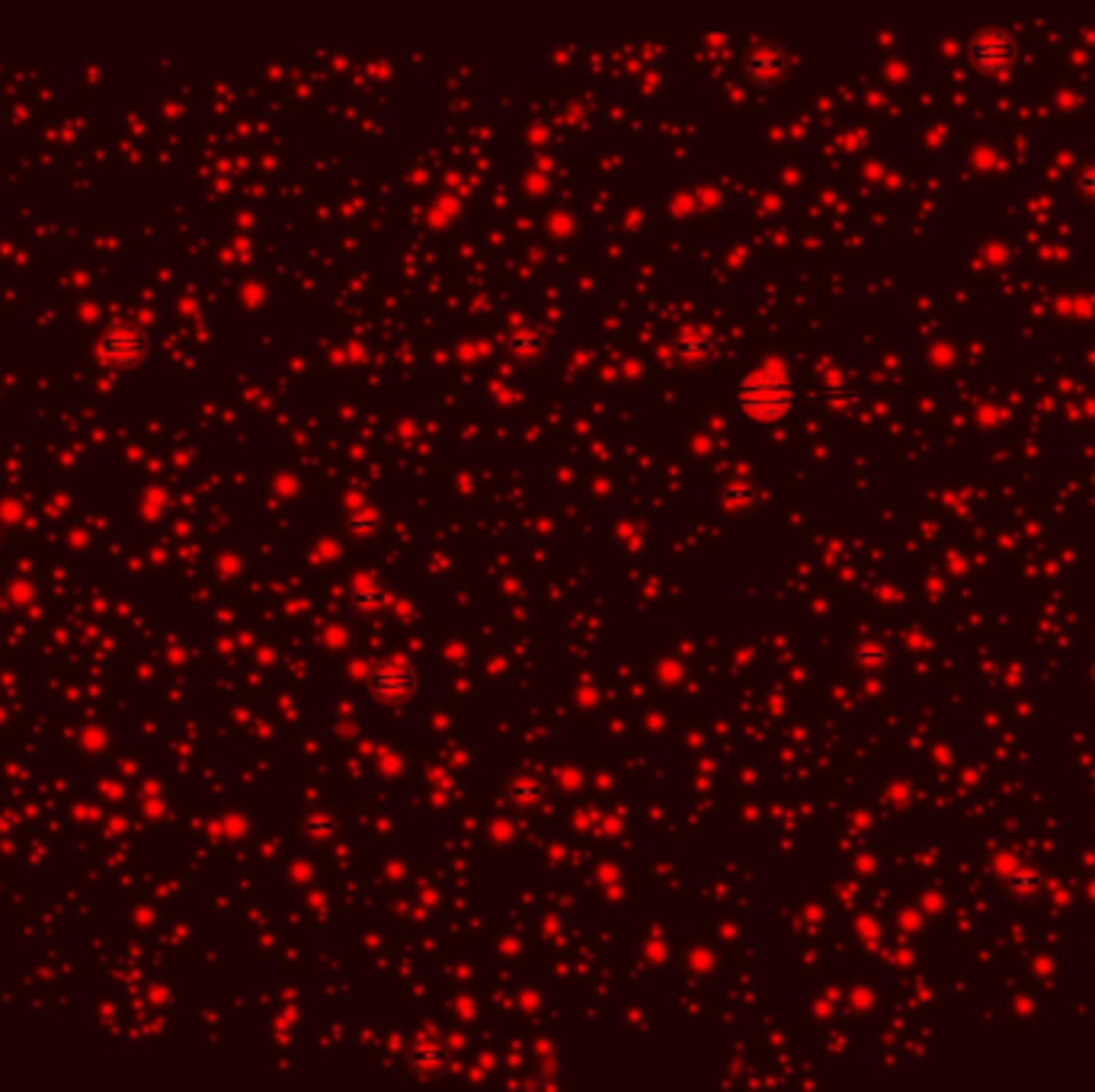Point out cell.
Instances as JSON below:
<instances>
[{"label":"cell","instance_id":"2","mask_svg":"<svg viewBox=\"0 0 1095 1092\" xmlns=\"http://www.w3.org/2000/svg\"><path fill=\"white\" fill-rule=\"evenodd\" d=\"M971 61L984 71V74H1002L1016 61V42L1013 35L999 29V26H987L971 39Z\"/></svg>","mask_w":1095,"mask_h":1092},{"label":"cell","instance_id":"4","mask_svg":"<svg viewBox=\"0 0 1095 1092\" xmlns=\"http://www.w3.org/2000/svg\"><path fill=\"white\" fill-rule=\"evenodd\" d=\"M142 349H145V337L135 327H113L100 343V353L116 363H131Z\"/></svg>","mask_w":1095,"mask_h":1092},{"label":"cell","instance_id":"5","mask_svg":"<svg viewBox=\"0 0 1095 1092\" xmlns=\"http://www.w3.org/2000/svg\"><path fill=\"white\" fill-rule=\"evenodd\" d=\"M353 599H356L359 609H378L381 599H384V590L375 587L372 580H359V584L353 587Z\"/></svg>","mask_w":1095,"mask_h":1092},{"label":"cell","instance_id":"1","mask_svg":"<svg viewBox=\"0 0 1095 1092\" xmlns=\"http://www.w3.org/2000/svg\"><path fill=\"white\" fill-rule=\"evenodd\" d=\"M788 404H792V388H788L778 375H753L740 388V411L753 420H772L778 417Z\"/></svg>","mask_w":1095,"mask_h":1092},{"label":"cell","instance_id":"6","mask_svg":"<svg viewBox=\"0 0 1095 1092\" xmlns=\"http://www.w3.org/2000/svg\"><path fill=\"white\" fill-rule=\"evenodd\" d=\"M509 795H513V798H522V801H536L542 792L532 789V781H516L513 789H509Z\"/></svg>","mask_w":1095,"mask_h":1092},{"label":"cell","instance_id":"3","mask_svg":"<svg viewBox=\"0 0 1095 1092\" xmlns=\"http://www.w3.org/2000/svg\"><path fill=\"white\" fill-rule=\"evenodd\" d=\"M414 689H417V679L404 664H378L372 673V692L381 702H404V698L414 695Z\"/></svg>","mask_w":1095,"mask_h":1092}]
</instances>
